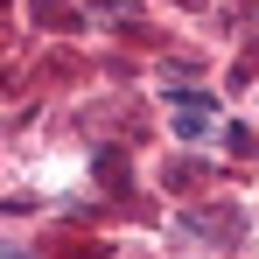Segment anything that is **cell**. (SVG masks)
I'll return each mask as SVG.
<instances>
[{"label":"cell","mask_w":259,"mask_h":259,"mask_svg":"<svg viewBox=\"0 0 259 259\" xmlns=\"http://www.w3.org/2000/svg\"><path fill=\"white\" fill-rule=\"evenodd\" d=\"M168 133H182V140H203V133H210V98H203V91H182V105H175Z\"/></svg>","instance_id":"6da1fadb"},{"label":"cell","mask_w":259,"mask_h":259,"mask_svg":"<svg viewBox=\"0 0 259 259\" xmlns=\"http://www.w3.org/2000/svg\"><path fill=\"white\" fill-rule=\"evenodd\" d=\"M35 21L42 28H77V7L70 0H35Z\"/></svg>","instance_id":"7a4b0ae2"},{"label":"cell","mask_w":259,"mask_h":259,"mask_svg":"<svg viewBox=\"0 0 259 259\" xmlns=\"http://www.w3.org/2000/svg\"><path fill=\"white\" fill-rule=\"evenodd\" d=\"M0 259H28V252H21V245H7V252H0Z\"/></svg>","instance_id":"3957f363"},{"label":"cell","mask_w":259,"mask_h":259,"mask_svg":"<svg viewBox=\"0 0 259 259\" xmlns=\"http://www.w3.org/2000/svg\"><path fill=\"white\" fill-rule=\"evenodd\" d=\"M182 7H196V0H182Z\"/></svg>","instance_id":"277c9868"}]
</instances>
